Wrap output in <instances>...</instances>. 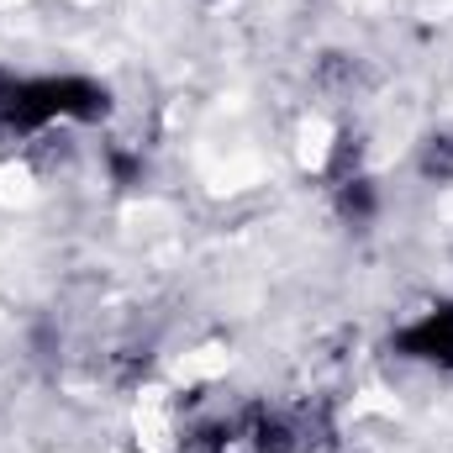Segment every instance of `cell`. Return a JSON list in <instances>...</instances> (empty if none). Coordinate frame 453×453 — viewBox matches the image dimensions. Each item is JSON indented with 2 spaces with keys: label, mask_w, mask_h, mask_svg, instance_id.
<instances>
[{
  "label": "cell",
  "mask_w": 453,
  "mask_h": 453,
  "mask_svg": "<svg viewBox=\"0 0 453 453\" xmlns=\"http://www.w3.org/2000/svg\"><path fill=\"white\" fill-rule=\"evenodd\" d=\"M111 111V96L96 85V80H5L0 90V121L16 127V132H32V127H48L53 116H74V121H101Z\"/></svg>",
  "instance_id": "obj_1"
},
{
  "label": "cell",
  "mask_w": 453,
  "mask_h": 453,
  "mask_svg": "<svg viewBox=\"0 0 453 453\" xmlns=\"http://www.w3.org/2000/svg\"><path fill=\"white\" fill-rule=\"evenodd\" d=\"M395 353L453 369V306H443V311H427L422 322H411L406 333H395Z\"/></svg>",
  "instance_id": "obj_2"
},
{
  "label": "cell",
  "mask_w": 453,
  "mask_h": 453,
  "mask_svg": "<svg viewBox=\"0 0 453 453\" xmlns=\"http://www.w3.org/2000/svg\"><path fill=\"white\" fill-rule=\"evenodd\" d=\"M417 169H422L427 180H438V185H453V132H433V137L422 142Z\"/></svg>",
  "instance_id": "obj_3"
},
{
  "label": "cell",
  "mask_w": 453,
  "mask_h": 453,
  "mask_svg": "<svg viewBox=\"0 0 453 453\" xmlns=\"http://www.w3.org/2000/svg\"><path fill=\"white\" fill-rule=\"evenodd\" d=\"M338 206H342V217L369 222V217H374V206H380V196H374V185H369L364 174H348V180L338 185Z\"/></svg>",
  "instance_id": "obj_4"
},
{
  "label": "cell",
  "mask_w": 453,
  "mask_h": 453,
  "mask_svg": "<svg viewBox=\"0 0 453 453\" xmlns=\"http://www.w3.org/2000/svg\"><path fill=\"white\" fill-rule=\"evenodd\" d=\"M111 169H116V180H121V185H132V180L142 174V164H137V158H127V153H111Z\"/></svg>",
  "instance_id": "obj_5"
}]
</instances>
